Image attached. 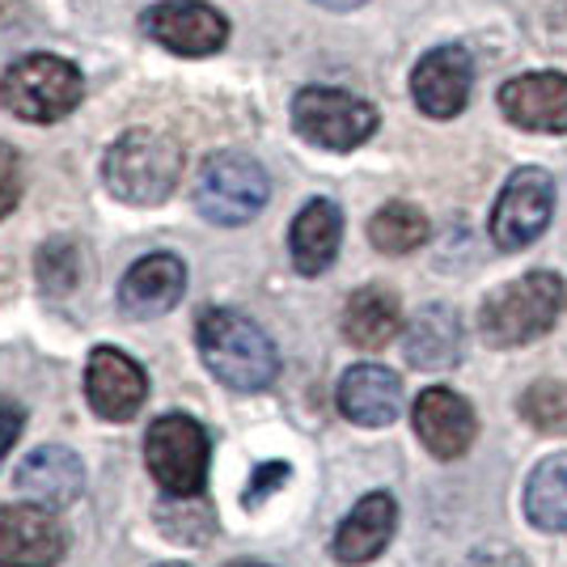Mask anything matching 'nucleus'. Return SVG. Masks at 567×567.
<instances>
[{
    "instance_id": "aec40b11",
    "label": "nucleus",
    "mask_w": 567,
    "mask_h": 567,
    "mask_svg": "<svg viewBox=\"0 0 567 567\" xmlns=\"http://www.w3.org/2000/svg\"><path fill=\"white\" fill-rule=\"evenodd\" d=\"M339 241H343V213L331 199H309L288 229L292 267L301 276H322L339 255Z\"/></svg>"
},
{
    "instance_id": "9b49d317",
    "label": "nucleus",
    "mask_w": 567,
    "mask_h": 567,
    "mask_svg": "<svg viewBox=\"0 0 567 567\" xmlns=\"http://www.w3.org/2000/svg\"><path fill=\"white\" fill-rule=\"evenodd\" d=\"M411 424L415 436L436 462H453L474 445L478 436V420L474 406L462 394H453L445 385H427L424 394L411 406Z\"/></svg>"
},
{
    "instance_id": "ddd939ff",
    "label": "nucleus",
    "mask_w": 567,
    "mask_h": 567,
    "mask_svg": "<svg viewBox=\"0 0 567 567\" xmlns=\"http://www.w3.org/2000/svg\"><path fill=\"white\" fill-rule=\"evenodd\" d=\"M474 85V60L466 48L445 43V48L427 51L411 72V97L427 118H453L462 115L466 97Z\"/></svg>"
},
{
    "instance_id": "b1692460",
    "label": "nucleus",
    "mask_w": 567,
    "mask_h": 567,
    "mask_svg": "<svg viewBox=\"0 0 567 567\" xmlns=\"http://www.w3.org/2000/svg\"><path fill=\"white\" fill-rule=\"evenodd\" d=\"M157 525L162 534L174 543H208L216 534V513L208 508L204 496H166V504L157 508Z\"/></svg>"
},
{
    "instance_id": "dca6fc26",
    "label": "nucleus",
    "mask_w": 567,
    "mask_h": 567,
    "mask_svg": "<svg viewBox=\"0 0 567 567\" xmlns=\"http://www.w3.org/2000/svg\"><path fill=\"white\" fill-rule=\"evenodd\" d=\"M13 487L43 508H69L85 492V466L64 445H43L25 453V462L13 471Z\"/></svg>"
},
{
    "instance_id": "f8f14e48",
    "label": "nucleus",
    "mask_w": 567,
    "mask_h": 567,
    "mask_svg": "<svg viewBox=\"0 0 567 567\" xmlns=\"http://www.w3.org/2000/svg\"><path fill=\"white\" fill-rule=\"evenodd\" d=\"M85 399L102 420L111 424H127L136 420V411L148 399V378L144 369L118 348H94L90 352V369H85Z\"/></svg>"
},
{
    "instance_id": "20e7f679",
    "label": "nucleus",
    "mask_w": 567,
    "mask_h": 567,
    "mask_svg": "<svg viewBox=\"0 0 567 567\" xmlns=\"http://www.w3.org/2000/svg\"><path fill=\"white\" fill-rule=\"evenodd\" d=\"M85 97V81L81 69H72L60 55H22L18 64L0 76V102L9 115L25 118V123H60L72 115Z\"/></svg>"
},
{
    "instance_id": "f03ea898",
    "label": "nucleus",
    "mask_w": 567,
    "mask_h": 567,
    "mask_svg": "<svg viewBox=\"0 0 567 567\" xmlns=\"http://www.w3.org/2000/svg\"><path fill=\"white\" fill-rule=\"evenodd\" d=\"M183 144L162 132H127L106 148V162H102V178L106 190L132 204V208H153V204H166L174 187L183 183Z\"/></svg>"
},
{
    "instance_id": "39448f33",
    "label": "nucleus",
    "mask_w": 567,
    "mask_h": 567,
    "mask_svg": "<svg viewBox=\"0 0 567 567\" xmlns=\"http://www.w3.org/2000/svg\"><path fill=\"white\" fill-rule=\"evenodd\" d=\"M208 457H213V445H208V432L199 420L169 411V415L148 424L144 466L166 496H204Z\"/></svg>"
},
{
    "instance_id": "423d86ee",
    "label": "nucleus",
    "mask_w": 567,
    "mask_h": 567,
    "mask_svg": "<svg viewBox=\"0 0 567 567\" xmlns=\"http://www.w3.org/2000/svg\"><path fill=\"white\" fill-rule=\"evenodd\" d=\"M267 199H271V178L246 153H216L204 162L199 178H195L199 216L213 225H225V229L250 225L267 208Z\"/></svg>"
},
{
    "instance_id": "7ed1b4c3",
    "label": "nucleus",
    "mask_w": 567,
    "mask_h": 567,
    "mask_svg": "<svg viewBox=\"0 0 567 567\" xmlns=\"http://www.w3.org/2000/svg\"><path fill=\"white\" fill-rule=\"evenodd\" d=\"M567 306V288L555 271H529L520 280L504 284L483 301L478 313V334L492 348H520L543 339Z\"/></svg>"
},
{
    "instance_id": "1a4fd4ad",
    "label": "nucleus",
    "mask_w": 567,
    "mask_h": 567,
    "mask_svg": "<svg viewBox=\"0 0 567 567\" xmlns=\"http://www.w3.org/2000/svg\"><path fill=\"white\" fill-rule=\"evenodd\" d=\"M69 534L43 504H4L0 508V567H60Z\"/></svg>"
},
{
    "instance_id": "c756f323",
    "label": "nucleus",
    "mask_w": 567,
    "mask_h": 567,
    "mask_svg": "<svg viewBox=\"0 0 567 567\" xmlns=\"http://www.w3.org/2000/svg\"><path fill=\"white\" fill-rule=\"evenodd\" d=\"M318 4H327V9H355V4H364V0H318Z\"/></svg>"
},
{
    "instance_id": "a878e982",
    "label": "nucleus",
    "mask_w": 567,
    "mask_h": 567,
    "mask_svg": "<svg viewBox=\"0 0 567 567\" xmlns=\"http://www.w3.org/2000/svg\"><path fill=\"white\" fill-rule=\"evenodd\" d=\"M76 280H81V255H76V246L72 241H48L39 250V284L60 297V292H72Z\"/></svg>"
},
{
    "instance_id": "a211bd4d",
    "label": "nucleus",
    "mask_w": 567,
    "mask_h": 567,
    "mask_svg": "<svg viewBox=\"0 0 567 567\" xmlns=\"http://www.w3.org/2000/svg\"><path fill=\"white\" fill-rule=\"evenodd\" d=\"M399 529V504L385 492H369L334 529V559L348 567L373 564Z\"/></svg>"
},
{
    "instance_id": "4be33fe9",
    "label": "nucleus",
    "mask_w": 567,
    "mask_h": 567,
    "mask_svg": "<svg viewBox=\"0 0 567 567\" xmlns=\"http://www.w3.org/2000/svg\"><path fill=\"white\" fill-rule=\"evenodd\" d=\"M525 517L543 534H567V453H550L525 483Z\"/></svg>"
},
{
    "instance_id": "5701e85b",
    "label": "nucleus",
    "mask_w": 567,
    "mask_h": 567,
    "mask_svg": "<svg viewBox=\"0 0 567 567\" xmlns=\"http://www.w3.org/2000/svg\"><path fill=\"white\" fill-rule=\"evenodd\" d=\"M369 241L378 246L381 255H411L427 241V216L406 204V199H394L373 213L369 220Z\"/></svg>"
},
{
    "instance_id": "393cba45",
    "label": "nucleus",
    "mask_w": 567,
    "mask_h": 567,
    "mask_svg": "<svg viewBox=\"0 0 567 567\" xmlns=\"http://www.w3.org/2000/svg\"><path fill=\"white\" fill-rule=\"evenodd\" d=\"M520 420L543 436H567V385L564 381H534L517 399Z\"/></svg>"
},
{
    "instance_id": "2eb2a0df",
    "label": "nucleus",
    "mask_w": 567,
    "mask_h": 567,
    "mask_svg": "<svg viewBox=\"0 0 567 567\" xmlns=\"http://www.w3.org/2000/svg\"><path fill=\"white\" fill-rule=\"evenodd\" d=\"M187 292V267L174 255H148L132 262L118 284V309L127 318H162L183 301Z\"/></svg>"
},
{
    "instance_id": "6e6552de",
    "label": "nucleus",
    "mask_w": 567,
    "mask_h": 567,
    "mask_svg": "<svg viewBox=\"0 0 567 567\" xmlns=\"http://www.w3.org/2000/svg\"><path fill=\"white\" fill-rule=\"evenodd\" d=\"M555 213V178L538 166H520L492 208V241L504 255H517L529 241H538Z\"/></svg>"
},
{
    "instance_id": "4468645a",
    "label": "nucleus",
    "mask_w": 567,
    "mask_h": 567,
    "mask_svg": "<svg viewBox=\"0 0 567 567\" xmlns=\"http://www.w3.org/2000/svg\"><path fill=\"white\" fill-rule=\"evenodd\" d=\"M499 111L520 132L564 136L567 132V76L564 72H529L499 85Z\"/></svg>"
},
{
    "instance_id": "f3484780",
    "label": "nucleus",
    "mask_w": 567,
    "mask_h": 567,
    "mask_svg": "<svg viewBox=\"0 0 567 567\" xmlns=\"http://www.w3.org/2000/svg\"><path fill=\"white\" fill-rule=\"evenodd\" d=\"M339 411L360 427H385L402 411V381L385 364H355L339 378Z\"/></svg>"
},
{
    "instance_id": "f257e3e1",
    "label": "nucleus",
    "mask_w": 567,
    "mask_h": 567,
    "mask_svg": "<svg viewBox=\"0 0 567 567\" xmlns=\"http://www.w3.org/2000/svg\"><path fill=\"white\" fill-rule=\"evenodd\" d=\"M195 343L208 373L237 394H259L280 373V352L271 334L237 309H204L195 322Z\"/></svg>"
},
{
    "instance_id": "412c9836",
    "label": "nucleus",
    "mask_w": 567,
    "mask_h": 567,
    "mask_svg": "<svg viewBox=\"0 0 567 567\" xmlns=\"http://www.w3.org/2000/svg\"><path fill=\"white\" fill-rule=\"evenodd\" d=\"M402 331V306L399 297L381 284H369L348 297L343 306V339L360 348V352H378L385 343H394V334Z\"/></svg>"
},
{
    "instance_id": "7c9ffc66",
    "label": "nucleus",
    "mask_w": 567,
    "mask_h": 567,
    "mask_svg": "<svg viewBox=\"0 0 567 567\" xmlns=\"http://www.w3.org/2000/svg\"><path fill=\"white\" fill-rule=\"evenodd\" d=\"M153 567H187V564H153Z\"/></svg>"
},
{
    "instance_id": "6ab92c4d",
    "label": "nucleus",
    "mask_w": 567,
    "mask_h": 567,
    "mask_svg": "<svg viewBox=\"0 0 567 567\" xmlns=\"http://www.w3.org/2000/svg\"><path fill=\"white\" fill-rule=\"evenodd\" d=\"M462 348H466L462 318H457V309H450V306H424L411 318L406 339H402L406 364H411V369H424V373L453 369V364L462 360Z\"/></svg>"
},
{
    "instance_id": "0eeeda50",
    "label": "nucleus",
    "mask_w": 567,
    "mask_h": 567,
    "mask_svg": "<svg viewBox=\"0 0 567 567\" xmlns=\"http://www.w3.org/2000/svg\"><path fill=\"white\" fill-rule=\"evenodd\" d=\"M292 127L297 136L331 153H352L378 132V111L355 94L309 85L292 97Z\"/></svg>"
},
{
    "instance_id": "9d476101",
    "label": "nucleus",
    "mask_w": 567,
    "mask_h": 567,
    "mask_svg": "<svg viewBox=\"0 0 567 567\" xmlns=\"http://www.w3.org/2000/svg\"><path fill=\"white\" fill-rule=\"evenodd\" d=\"M141 25L174 55H216L229 39L225 13H216L204 0H162L141 18Z\"/></svg>"
},
{
    "instance_id": "cd10ccee",
    "label": "nucleus",
    "mask_w": 567,
    "mask_h": 567,
    "mask_svg": "<svg viewBox=\"0 0 567 567\" xmlns=\"http://www.w3.org/2000/svg\"><path fill=\"white\" fill-rule=\"evenodd\" d=\"M284 478H288V466H284V462H267V466H259L255 478H250V492H246V508H259L262 499L271 496Z\"/></svg>"
},
{
    "instance_id": "bb28decb",
    "label": "nucleus",
    "mask_w": 567,
    "mask_h": 567,
    "mask_svg": "<svg viewBox=\"0 0 567 567\" xmlns=\"http://www.w3.org/2000/svg\"><path fill=\"white\" fill-rule=\"evenodd\" d=\"M22 199V157L13 144H0V220Z\"/></svg>"
},
{
    "instance_id": "c85d7f7f",
    "label": "nucleus",
    "mask_w": 567,
    "mask_h": 567,
    "mask_svg": "<svg viewBox=\"0 0 567 567\" xmlns=\"http://www.w3.org/2000/svg\"><path fill=\"white\" fill-rule=\"evenodd\" d=\"M22 427H25L22 411H18V406H4V402H0V466H4V457H9V450L18 445Z\"/></svg>"
},
{
    "instance_id": "2f4dec72",
    "label": "nucleus",
    "mask_w": 567,
    "mask_h": 567,
    "mask_svg": "<svg viewBox=\"0 0 567 567\" xmlns=\"http://www.w3.org/2000/svg\"><path fill=\"white\" fill-rule=\"evenodd\" d=\"M229 567H262V564H229Z\"/></svg>"
}]
</instances>
